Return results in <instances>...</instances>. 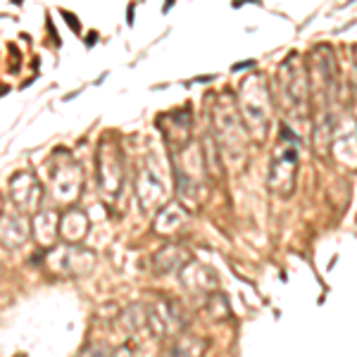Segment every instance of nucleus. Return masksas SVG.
I'll return each mask as SVG.
<instances>
[{"label": "nucleus", "mask_w": 357, "mask_h": 357, "mask_svg": "<svg viewBox=\"0 0 357 357\" xmlns=\"http://www.w3.org/2000/svg\"><path fill=\"white\" fill-rule=\"evenodd\" d=\"M183 319L174 303H160L151 310V329L160 336H169L181 329Z\"/></svg>", "instance_id": "1"}, {"label": "nucleus", "mask_w": 357, "mask_h": 357, "mask_svg": "<svg viewBox=\"0 0 357 357\" xmlns=\"http://www.w3.org/2000/svg\"><path fill=\"white\" fill-rule=\"evenodd\" d=\"M205 353V341L195 336H183L178 341L172 343V348L167 350L165 357H203Z\"/></svg>", "instance_id": "2"}, {"label": "nucleus", "mask_w": 357, "mask_h": 357, "mask_svg": "<svg viewBox=\"0 0 357 357\" xmlns=\"http://www.w3.org/2000/svg\"><path fill=\"white\" fill-rule=\"evenodd\" d=\"M96 357H129L126 350H98Z\"/></svg>", "instance_id": "3"}]
</instances>
